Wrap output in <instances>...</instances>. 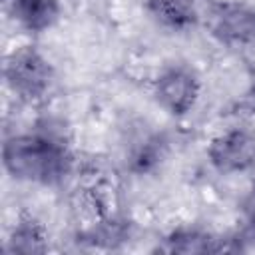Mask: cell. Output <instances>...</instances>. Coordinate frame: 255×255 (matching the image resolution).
<instances>
[{
  "mask_svg": "<svg viewBox=\"0 0 255 255\" xmlns=\"http://www.w3.org/2000/svg\"><path fill=\"white\" fill-rule=\"evenodd\" d=\"M149 16L163 28L187 30L199 20V0H145Z\"/></svg>",
  "mask_w": 255,
  "mask_h": 255,
  "instance_id": "obj_6",
  "label": "cell"
},
{
  "mask_svg": "<svg viewBox=\"0 0 255 255\" xmlns=\"http://www.w3.org/2000/svg\"><path fill=\"white\" fill-rule=\"evenodd\" d=\"M199 78L185 64L165 66L153 80V98L171 116L191 112L199 98Z\"/></svg>",
  "mask_w": 255,
  "mask_h": 255,
  "instance_id": "obj_4",
  "label": "cell"
},
{
  "mask_svg": "<svg viewBox=\"0 0 255 255\" xmlns=\"http://www.w3.org/2000/svg\"><path fill=\"white\" fill-rule=\"evenodd\" d=\"M249 231H251V235L255 237V209H253V213H251V219H249Z\"/></svg>",
  "mask_w": 255,
  "mask_h": 255,
  "instance_id": "obj_9",
  "label": "cell"
},
{
  "mask_svg": "<svg viewBox=\"0 0 255 255\" xmlns=\"http://www.w3.org/2000/svg\"><path fill=\"white\" fill-rule=\"evenodd\" d=\"M4 167L16 179L52 185L70 173L72 153L54 129L12 135L4 143Z\"/></svg>",
  "mask_w": 255,
  "mask_h": 255,
  "instance_id": "obj_1",
  "label": "cell"
},
{
  "mask_svg": "<svg viewBox=\"0 0 255 255\" xmlns=\"http://www.w3.org/2000/svg\"><path fill=\"white\" fill-rule=\"evenodd\" d=\"M211 163L223 173H235L255 163V137L239 128L215 135L207 147Z\"/></svg>",
  "mask_w": 255,
  "mask_h": 255,
  "instance_id": "obj_5",
  "label": "cell"
},
{
  "mask_svg": "<svg viewBox=\"0 0 255 255\" xmlns=\"http://www.w3.org/2000/svg\"><path fill=\"white\" fill-rule=\"evenodd\" d=\"M4 80L16 98L36 104L50 92L54 70L34 46H18L4 60Z\"/></svg>",
  "mask_w": 255,
  "mask_h": 255,
  "instance_id": "obj_2",
  "label": "cell"
},
{
  "mask_svg": "<svg viewBox=\"0 0 255 255\" xmlns=\"http://www.w3.org/2000/svg\"><path fill=\"white\" fill-rule=\"evenodd\" d=\"M205 26L211 36L229 48L255 44V4L245 0H219L205 10Z\"/></svg>",
  "mask_w": 255,
  "mask_h": 255,
  "instance_id": "obj_3",
  "label": "cell"
},
{
  "mask_svg": "<svg viewBox=\"0 0 255 255\" xmlns=\"http://www.w3.org/2000/svg\"><path fill=\"white\" fill-rule=\"evenodd\" d=\"M8 251L12 253H42L46 251V231L30 215H22L8 237Z\"/></svg>",
  "mask_w": 255,
  "mask_h": 255,
  "instance_id": "obj_8",
  "label": "cell"
},
{
  "mask_svg": "<svg viewBox=\"0 0 255 255\" xmlns=\"http://www.w3.org/2000/svg\"><path fill=\"white\" fill-rule=\"evenodd\" d=\"M10 6L16 22L30 32H44L60 18L58 0H12Z\"/></svg>",
  "mask_w": 255,
  "mask_h": 255,
  "instance_id": "obj_7",
  "label": "cell"
}]
</instances>
